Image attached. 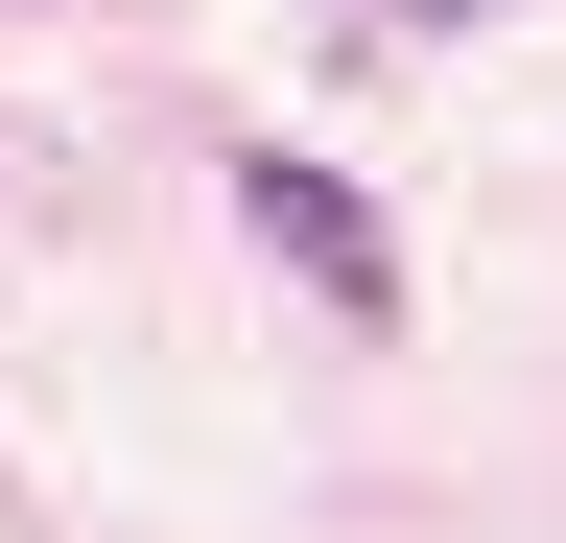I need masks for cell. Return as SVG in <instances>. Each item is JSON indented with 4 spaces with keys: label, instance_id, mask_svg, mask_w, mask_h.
<instances>
[{
    "label": "cell",
    "instance_id": "6da1fadb",
    "mask_svg": "<svg viewBox=\"0 0 566 543\" xmlns=\"http://www.w3.org/2000/svg\"><path fill=\"white\" fill-rule=\"evenodd\" d=\"M237 237H283V260H307V284H331L354 331H378V307H401V237H378V213H354V189H331V166H237Z\"/></svg>",
    "mask_w": 566,
    "mask_h": 543
},
{
    "label": "cell",
    "instance_id": "7a4b0ae2",
    "mask_svg": "<svg viewBox=\"0 0 566 543\" xmlns=\"http://www.w3.org/2000/svg\"><path fill=\"white\" fill-rule=\"evenodd\" d=\"M401 24H495V0H401Z\"/></svg>",
    "mask_w": 566,
    "mask_h": 543
}]
</instances>
